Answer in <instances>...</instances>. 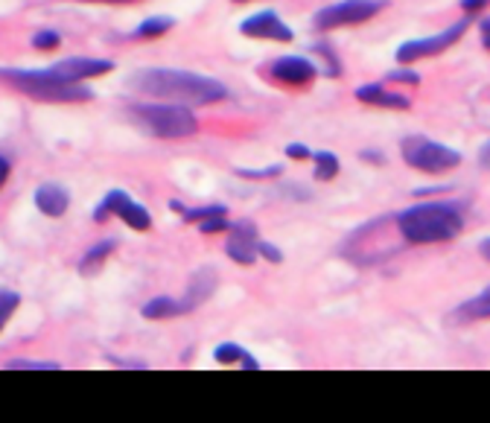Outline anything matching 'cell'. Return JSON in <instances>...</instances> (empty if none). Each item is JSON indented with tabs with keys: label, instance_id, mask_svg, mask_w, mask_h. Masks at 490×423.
Instances as JSON below:
<instances>
[{
	"label": "cell",
	"instance_id": "obj_30",
	"mask_svg": "<svg viewBox=\"0 0 490 423\" xmlns=\"http://www.w3.org/2000/svg\"><path fill=\"white\" fill-rule=\"evenodd\" d=\"M389 79H391V82H408V85H418L420 82V76L418 73H408V71H394V73H389Z\"/></svg>",
	"mask_w": 490,
	"mask_h": 423
},
{
	"label": "cell",
	"instance_id": "obj_17",
	"mask_svg": "<svg viewBox=\"0 0 490 423\" xmlns=\"http://www.w3.org/2000/svg\"><path fill=\"white\" fill-rule=\"evenodd\" d=\"M143 319H152V322H161V319H176V315H184V307H181V301L176 298H152L149 303H143Z\"/></svg>",
	"mask_w": 490,
	"mask_h": 423
},
{
	"label": "cell",
	"instance_id": "obj_25",
	"mask_svg": "<svg viewBox=\"0 0 490 423\" xmlns=\"http://www.w3.org/2000/svg\"><path fill=\"white\" fill-rule=\"evenodd\" d=\"M62 44V35L56 30H42L33 35V47L35 50H56Z\"/></svg>",
	"mask_w": 490,
	"mask_h": 423
},
{
	"label": "cell",
	"instance_id": "obj_15",
	"mask_svg": "<svg viewBox=\"0 0 490 423\" xmlns=\"http://www.w3.org/2000/svg\"><path fill=\"white\" fill-rule=\"evenodd\" d=\"M356 100L368 102V105H380V109H408V105H412L403 94H394V91H386L382 85L356 88Z\"/></svg>",
	"mask_w": 490,
	"mask_h": 423
},
{
	"label": "cell",
	"instance_id": "obj_12",
	"mask_svg": "<svg viewBox=\"0 0 490 423\" xmlns=\"http://www.w3.org/2000/svg\"><path fill=\"white\" fill-rule=\"evenodd\" d=\"M269 73H272V79H277V82L298 88V85H310L315 73H319V68L303 56H283L269 64Z\"/></svg>",
	"mask_w": 490,
	"mask_h": 423
},
{
	"label": "cell",
	"instance_id": "obj_21",
	"mask_svg": "<svg viewBox=\"0 0 490 423\" xmlns=\"http://www.w3.org/2000/svg\"><path fill=\"white\" fill-rule=\"evenodd\" d=\"M228 214V207L225 205H205V207H181V216L187 222H202V219H210V216H225Z\"/></svg>",
	"mask_w": 490,
	"mask_h": 423
},
{
	"label": "cell",
	"instance_id": "obj_31",
	"mask_svg": "<svg viewBox=\"0 0 490 423\" xmlns=\"http://www.w3.org/2000/svg\"><path fill=\"white\" fill-rule=\"evenodd\" d=\"M479 30H482V44L490 50V18H485V21L479 24Z\"/></svg>",
	"mask_w": 490,
	"mask_h": 423
},
{
	"label": "cell",
	"instance_id": "obj_11",
	"mask_svg": "<svg viewBox=\"0 0 490 423\" xmlns=\"http://www.w3.org/2000/svg\"><path fill=\"white\" fill-rule=\"evenodd\" d=\"M56 76L68 79V82H85V79H94V76H105L114 71V62L109 59H88V56H71V59H62L50 68Z\"/></svg>",
	"mask_w": 490,
	"mask_h": 423
},
{
	"label": "cell",
	"instance_id": "obj_2",
	"mask_svg": "<svg viewBox=\"0 0 490 423\" xmlns=\"http://www.w3.org/2000/svg\"><path fill=\"white\" fill-rule=\"evenodd\" d=\"M397 228L408 243H447L461 234L465 219H461L458 205L449 202H420L415 207H406L397 216Z\"/></svg>",
	"mask_w": 490,
	"mask_h": 423
},
{
	"label": "cell",
	"instance_id": "obj_5",
	"mask_svg": "<svg viewBox=\"0 0 490 423\" xmlns=\"http://www.w3.org/2000/svg\"><path fill=\"white\" fill-rule=\"evenodd\" d=\"M403 158L408 167L420 169V173H447V169H456L461 164V155L456 149L444 147V143H435L429 138H408L403 140Z\"/></svg>",
	"mask_w": 490,
	"mask_h": 423
},
{
	"label": "cell",
	"instance_id": "obj_16",
	"mask_svg": "<svg viewBox=\"0 0 490 423\" xmlns=\"http://www.w3.org/2000/svg\"><path fill=\"white\" fill-rule=\"evenodd\" d=\"M453 319L458 322H479V319H490V286L482 295H476L470 301H465L461 307L453 312Z\"/></svg>",
	"mask_w": 490,
	"mask_h": 423
},
{
	"label": "cell",
	"instance_id": "obj_6",
	"mask_svg": "<svg viewBox=\"0 0 490 423\" xmlns=\"http://www.w3.org/2000/svg\"><path fill=\"white\" fill-rule=\"evenodd\" d=\"M386 6V0H341V4L324 6L322 12H315V30H333V26L344 24H362L368 18H374L377 12Z\"/></svg>",
	"mask_w": 490,
	"mask_h": 423
},
{
	"label": "cell",
	"instance_id": "obj_3",
	"mask_svg": "<svg viewBox=\"0 0 490 423\" xmlns=\"http://www.w3.org/2000/svg\"><path fill=\"white\" fill-rule=\"evenodd\" d=\"M0 79L24 91L26 97L42 102H88L94 97V91L85 88L82 82H68V79L56 76L50 68H35V71L0 68Z\"/></svg>",
	"mask_w": 490,
	"mask_h": 423
},
{
	"label": "cell",
	"instance_id": "obj_1",
	"mask_svg": "<svg viewBox=\"0 0 490 423\" xmlns=\"http://www.w3.org/2000/svg\"><path fill=\"white\" fill-rule=\"evenodd\" d=\"M129 88L138 94H149L164 102L178 105H210L228 97V88L210 76H198L190 71L172 68H147L129 76Z\"/></svg>",
	"mask_w": 490,
	"mask_h": 423
},
{
	"label": "cell",
	"instance_id": "obj_37",
	"mask_svg": "<svg viewBox=\"0 0 490 423\" xmlns=\"http://www.w3.org/2000/svg\"><path fill=\"white\" fill-rule=\"evenodd\" d=\"M88 4H131V0H88Z\"/></svg>",
	"mask_w": 490,
	"mask_h": 423
},
{
	"label": "cell",
	"instance_id": "obj_20",
	"mask_svg": "<svg viewBox=\"0 0 490 423\" xmlns=\"http://www.w3.org/2000/svg\"><path fill=\"white\" fill-rule=\"evenodd\" d=\"M172 18H164V15H155V18H147L143 21L138 30H135V38H158V35H164L172 30Z\"/></svg>",
	"mask_w": 490,
	"mask_h": 423
},
{
	"label": "cell",
	"instance_id": "obj_28",
	"mask_svg": "<svg viewBox=\"0 0 490 423\" xmlns=\"http://www.w3.org/2000/svg\"><path fill=\"white\" fill-rule=\"evenodd\" d=\"M236 176H243V178H272V176H281V164L269 167V169H236Z\"/></svg>",
	"mask_w": 490,
	"mask_h": 423
},
{
	"label": "cell",
	"instance_id": "obj_9",
	"mask_svg": "<svg viewBox=\"0 0 490 423\" xmlns=\"http://www.w3.org/2000/svg\"><path fill=\"white\" fill-rule=\"evenodd\" d=\"M225 251H228V257L234 263H240V266H251V263H257V225L251 219L231 222Z\"/></svg>",
	"mask_w": 490,
	"mask_h": 423
},
{
	"label": "cell",
	"instance_id": "obj_35",
	"mask_svg": "<svg viewBox=\"0 0 490 423\" xmlns=\"http://www.w3.org/2000/svg\"><path fill=\"white\" fill-rule=\"evenodd\" d=\"M479 255H482L485 260H490V236H487V240H482V243H479Z\"/></svg>",
	"mask_w": 490,
	"mask_h": 423
},
{
	"label": "cell",
	"instance_id": "obj_38",
	"mask_svg": "<svg viewBox=\"0 0 490 423\" xmlns=\"http://www.w3.org/2000/svg\"><path fill=\"white\" fill-rule=\"evenodd\" d=\"M236 4H245V0H236Z\"/></svg>",
	"mask_w": 490,
	"mask_h": 423
},
{
	"label": "cell",
	"instance_id": "obj_7",
	"mask_svg": "<svg viewBox=\"0 0 490 423\" xmlns=\"http://www.w3.org/2000/svg\"><path fill=\"white\" fill-rule=\"evenodd\" d=\"M109 216H120L131 231H149L152 228L149 210L143 207L140 202L129 199V193H123V190H111L100 202V207L94 210V222H105Z\"/></svg>",
	"mask_w": 490,
	"mask_h": 423
},
{
	"label": "cell",
	"instance_id": "obj_36",
	"mask_svg": "<svg viewBox=\"0 0 490 423\" xmlns=\"http://www.w3.org/2000/svg\"><path fill=\"white\" fill-rule=\"evenodd\" d=\"M362 158H365V161H377V164H382V155H380V152H362Z\"/></svg>",
	"mask_w": 490,
	"mask_h": 423
},
{
	"label": "cell",
	"instance_id": "obj_10",
	"mask_svg": "<svg viewBox=\"0 0 490 423\" xmlns=\"http://www.w3.org/2000/svg\"><path fill=\"white\" fill-rule=\"evenodd\" d=\"M240 33L245 38H269V42H281V44H289L295 38V33L289 30V26L281 21V15H274L272 9L257 12V15L245 18L240 24Z\"/></svg>",
	"mask_w": 490,
	"mask_h": 423
},
{
	"label": "cell",
	"instance_id": "obj_32",
	"mask_svg": "<svg viewBox=\"0 0 490 423\" xmlns=\"http://www.w3.org/2000/svg\"><path fill=\"white\" fill-rule=\"evenodd\" d=\"M487 4V0H461V9L465 12H476V9H482Z\"/></svg>",
	"mask_w": 490,
	"mask_h": 423
},
{
	"label": "cell",
	"instance_id": "obj_29",
	"mask_svg": "<svg viewBox=\"0 0 490 423\" xmlns=\"http://www.w3.org/2000/svg\"><path fill=\"white\" fill-rule=\"evenodd\" d=\"M286 155L289 158H295V161H307V158H312V152L303 147V143H289L286 147Z\"/></svg>",
	"mask_w": 490,
	"mask_h": 423
},
{
	"label": "cell",
	"instance_id": "obj_19",
	"mask_svg": "<svg viewBox=\"0 0 490 423\" xmlns=\"http://www.w3.org/2000/svg\"><path fill=\"white\" fill-rule=\"evenodd\" d=\"M312 161H315V178H319V181L336 178V173H339V158H336L333 152H315Z\"/></svg>",
	"mask_w": 490,
	"mask_h": 423
},
{
	"label": "cell",
	"instance_id": "obj_23",
	"mask_svg": "<svg viewBox=\"0 0 490 423\" xmlns=\"http://www.w3.org/2000/svg\"><path fill=\"white\" fill-rule=\"evenodd\" d=\"M243 353H245V348L234 345V341H222V345L214 351V360H216L219 365H234V362L243 360Z\"/></svg>",
	"mask_w": 490,
	"mask_h": 423
},
{
	"label": "cell",
	"instance_id": "obj_13",
	"mask_svg": "<svg viewBox=\"0 0 490 423\" xmlns=\"http://www.w3.org/2000/svg\"><path fill=\"white\" fill-rule=\"evenodd\" d=\"M68 205H71V193L64 190L62 184H42V187L35 190V207L50 219L64 216Z\"/></svg>",
	"mask_w": 490,
	"mask_h": 423
},
{
	"label": "cell",
	"instance_id": "obj_14",
	"mask_svg": "<svg viewBox=\"0 0 490 423\" xmlns=\"http://www.w3.org/2000/svg\"><path fill=\"white\" fill-rule=\"evenodd\" d=\"M214 289H216V272H214V269H198V272L193 274V281H190L187 295L181 298L184 312H193L198 303L214 295Z\"/></svg>",
	"mask_w": 490,
	"mask_h": 423
},
{
	"label": "cell",
	"instance_id": "obj_26",
	"mask_svg": "<svg viewBox=\"0 0 490 423\" xmlns=\"http://www.w3.org/2000/svg\"><path fill=\"white\" fill-rule=\"evenodd\" d=\"M228 228H231V222L225 219V216H210V219L198 222V231H202V234H222V231H228Z\"/></svg>",
	"mask_w": 490,
	"mask_h": 423
},
{
	"label": "cell",
	"instance_id": "obj_24",
	"mask_svg": "<svg viewBox=\"0 0 490 423\" xmlns=\"http://www.w3.org/2000/svg\"><path fill=\"white\" fill-rule=\"evenodd\" d=\"M6 368H12V371H59V362H50V360H12Z\"/></svg>",
	"mask_w": 490,
	"mask_h": 423
},
{
	"label": "cell",
	"instance_id": "obj_8",
	"mask_svg": "<svg viewBox=\"0 0 490 423\" xmlns=\"http://www.w3.org/2000/svg\"><path fill=\"white\" fill-rule=\"evenodd\" d=\"M467 30V21H458L453 24L449 30L432 35V38H418V42H406L397 47V62L400 64H408V62H418L423 56H438V53H444L449 44H456L461 35H465Z\"/></svg>",
	"mask_w": 490,
	"mask_h": 423
},
{
	"label": "cell",
	"instance_id": "obj_33",
	"mask_svg": "<svg viewBox=\"0 0 490 423\" xmlns=\"http://www.w3.org/2000/svg\"><path fill=\"white\" fill-rule=\"evenodd\" d=\"M9 161H6V158L4 155H0V187H4V184H6V178H9Z\"/></svg>",
	"mask_w": 490,
	"mask_h": 423
},
{
	"label": "cell",
	"instance_id": "obj_27",
	"mask_svg": "<svg viewBox=\"0 0 490 423\" xmlns=\"http://www.w3.org/2000/svg\"><path fill=\"white\" fill-rule=\"evenodd\" d=\"M257 257H266L269 263H281L283 260V251L277 248V245H272V243H260L257 240Z\"/></svg>",
	"mask_w": 490,
	"mask_h": 423
},
{
	"label": "cell",
	"instance_id": "obj_22",
	"mask_svg": "<svg viewBox=\"0 0 490 423\" xmlns=\"http://www.w3.org/2000/svg\"><path fill=\"white\" fill-rule=\"evenodd\" d=\"M18 293H12V289H0V330L6 327V322L12 319V312L18 310Z\"/></svg>",
	"mask_w": 490,
	"mask_h": 423
},
{
	"label": "cell",
	"instance_id": "obj_18",
	"mask_svg": "<svg viewBox=\"0 0 490 423\" xmlns=\"http://www.w3.org/2000/svg\"><path fill=\"white\" fill-rule=\"evenodd\" d=\"M114 248H117L114 240H102V243H97L94 248H88L82 263H79V274H94V272L102 266V263L114 255Z\"/></svg>",
	"mask_w": 490,
	"mask_h": 423
},
{
	"label": "cell",
	"instance_id": "obj_4",
	"mask_svg": "<svg viewBox=\"0 0 490 423\" xmlns=\"http://www.w3.org/2000/svg\"><path fill=\"white\" fill-rule=\"evenodd\" d=\"M131 117H135V123L143 131H149L152 138L161 140H181L198 131V120L193 117L190 105H178V102L131 105Z\"/></svg>",
	"mask_w": 490,
	"mask_h": 423
},
{
	"label": "cell",
	"instance_id": "obj_34",
	"mask_svg": "<svg viewBox=\"0 0 490 423\" xmlns=\"http://www.w3.org/2000/svg\"><path fill=\"white\" fill-rule=\"evenodd\" d=\"M111 365H117V368H147V362H126V360H111Z\"/></svg>",
	"mask_w": 490,
	"mask_h": 423
}]
</instances>
